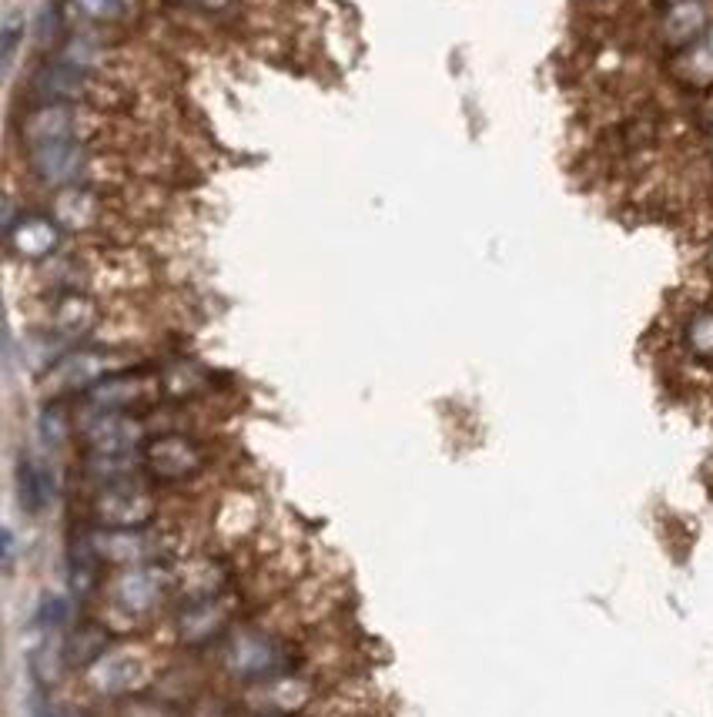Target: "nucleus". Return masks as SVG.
I'll list each match as a JSON object with an SVG mask.
<instances>
[{"label":"nucleus","mask_w":713,"mask_h":717,"mask_svg":"<svg viewBox=\"0 0 713 717\" xmlns=\"http://www.w3.org/2000/svg\"><path fill=\"white\" fill-rule=\"evenodd\" d=\"M114 117L107 111L78 107V104H34L21 117L24 148H51V145H97L107 137Z\"/></svg>","instance_id":"nucleus-1"},{"label":"nucleus","mask_w":713,"mask_h":717,"mask_svg":"<svg viewBox=\"0 0 713 717\" xmlns=\"http://www.w3.org/2000/svg\"><path fill=\"white\" fill-rule=\"evenodd\" d=\"M34 98L38 104H78L94 111H121L131 101V91L104 74H87L78 68H68L61 61L41 68L34 74Z\"/></svg>","instance_id":"nucleus-2"},{"label":"nucleus","mask_w":713,"mask_h":717,"mask_svg":"<svg viewBox=\"0 0 713 717\" xmlns=\"http://www.w3.org/2000/svg\"><path fill=\"white\" fill-rule=\"evenodd\" d=\"M87 513L91 523L101 530H141L155 523L158 503L155 493L141 480H121L97 486L87 503Z\"/></svg>","instance_id":"nucleus-3"},{"label":"nucleus","mask_w":713,"mask_h":717,"mask_svg":"<svg viewBox=\"0 0 713 717\" xmlns=\"http://www.w3.org/2000/svg\"><path fill=\"white\" fill-rule=\"evenodd\" d=\"M28 168L31 175L48 185V188H71V185H94L111 178L104 172V158L91 145H51V148H34L28 152Z\"/></svg>","instance_id":"nucleus-4"},{"label":"nucleus","mask_w":713,"mask_h":717,"mask_svg":"<svg viewBox=\"0 0 713 717\" xmlns=\"http://www.w3.org/2000/svg\"><path fill=\"white\" fill-rule=\"evenodd\" d=\"M172 587H178V581H175V573L168 566L141 563V566H124V573L111 584L107 594H111V607L117 614L145 617L168 597Z\"/></svg>","instance_id":"nucleus-5"},{"label":"nucleus","mask_w":713,"mask_h":717,"mask_svg":"<svg viewBox=\"0 0 713 717\" xmlns=\"http://www.w3.org/2000/svg\"><path fill=\"white\" fill-rule=\"evenodd\" d=\"M208 453L185 433H162L141 447V470L162 483H182L205 470Z\"/></svg>","instance_id":"nucleus-6"},{"label":"nucleus","mask_w":713,"mask_h":717,"mask_svg":"<svg viewBox=\"0 0 713 717\" xmlns=\"http://www.w3.org/2000/svg\"><path fill=\"white\" fill-rule=\"evenodd\" d=\"M285 644L271 634H261V631H245V634H235L225 647V667L241 677V680H268L275 674L285 670Z\"/></svg>","instance_id":"nucleus-7"},{"label":"nucleus","mask_w":713,"mask_h":717,"mask_svg":"<svg viewBox=\"0 0 713 717\" xmlns=\"http://www.w3.org/2000/svg\"><path fill=\"white\" fill-rule=\"evenodd\" d=\"M84 533H87V540H91L101 563H124V566L158 563L162 553H165V543H168L152 526H141V530H101V526H91Z\"/></svg>","instance_id":"nucleus-8"},{"label":"nucleus","mask_w":713,"mask_h":717,"mask_svg":"<svg viewBox=\"0 0 713 717\" xmlns=\"http://www.w3.org/2000/svg\"><path fill=\"white\" fill-rule=\"evenodd\" d=\"M87 453H141L145 447V422L131 412H91L81 426Z\"/></svg>","instance_id":"nucleus-9"},{"label":"nucleus","mask_w":713,"mask_h":717,"mask_svg":"<svg viewBox=\"0 0 713 717\" xmlns=\"http://www.w3.org/2000/svg\"><path fill=\"white\" fill-rule=\"evenodd\" d=\"M48 215L64 232H94L111 218V202L94 185H71V188H58L51 195Z\"/></svg>","instance_id":"nucleus-10"},{"label":"nucleus","mask_w":713,"mask_h":717,"mask_svg":"<svg viewBox=\"0 0 713 717\" xmlns=\"http://www.w3.org/2000/svg\"><path fill=\"white\" fill-rule=\"evenodd\" d=\"M155 396H162V379L134 376V372H114L91 386L84 392V402L91 412H131L134 406H145Z\"/></svg>","instance_id":"nucleus-11"},{"label":"nucleus","mask_w":713,"mask_h":717,"mask_svg":"<svg viewBox=\"0 0 713 717\" xmlns=\"http://www.w3.org/2000/svg\"><path fill=\"white\" fill-rule=\"evenodd\" d=\"M61 238H64V228L44 212H24L21 218L8 222V245L18 258H28V262H44L58 255Z\"/></svg>","instance_id":"nucleus-12"},{"label":"nucleus","mask_w":713,"mask_h":717,"mask_svg":"<svg viewBox=\"0 0 713 717\" xmlns=\"http://www.w3.org/2000/svg\"><path fill=\"white\" fill-rule=\"evenodd\" d=\"M114 366L117 359L107 356V352H97V349H74L68 356H61L51 369L54 382L61 389H71V392H87L91 386H97L101 379L114 376Z\"/></svg>","instance_id":"nucleus-13"},{"label":"nucleus","mask_w":713,"mask_h":717,"mask_svg":"<svg viewBox=\"0 0 713 717\" xmlns=\"http://www.w3.org/2000/svg\"><path fill=\"white\" fill-rule=\"evenodd\" d=\"M312 700V687L299 677H285L275 674L268 680H255L251 690V714H275V717H289L302 710Z\"/></svg>","instance_id":"nucleus-14"},{"label":"nucleus","mask_w":713,"mask_h":717,"mask_svg":"<svg viewBox=\"0 0 713 717\" xmlns=\"http://www.w3.org/2000/svg\"><path fill=\"white\" fill-rule=\"evenodd\" d=\"M231 601L225 594H215V597H198V601H188L178 614V634L185 644H208L215 641L228 617H231Z\"/></svg>","instance_id":"nucleus-15"},{"label":"nucleus","mask_w":713,"mask_h":717,"mask_svg":"<svg viewBox=\"0 0 713 717\" xmlns=\"http://www.w3.org/2000/svg\"><path fill=\"white\" fill-rule=\"evenodd\" d=\"M101 322V309L87 293H58L54 306H51V332L58 339H84L97 329Z\"/></svg>","instance_id":"nucleus-16"},{"label":"nucleus","mask_w":713,"mask_h":717,"mask_svg":"<svg viewBox=\"0 0 713 717\" xmlns=\"http://www.w3.org/2000/svg\"><path fill=\"white\" fill-rule=\"evenodd\" d=\"M91 677L101 690L107 694H127L141 684L145 677V660L127 654V651H117V654H104L94 667H91Z\"/></svg>","instance_id":"nucleus-17"},{"label":"nucleus","mask_w":713,"mask_h":717,"mask_svg":"<svg viewBox=\"0 0 713 717\" xmlns=\"http://www.w3.org/2000/svg\"><path fill=\"white\" fill-rule=\"evenodd\" d=\"M663 34L676 51L700 41L706 34V11L700 0H673L663 18Z\"/></svg>","instance_id":"nucleus-18"},{"label":"nucleus","mask_w":713,"mask_h":717,"mask_svg":"<svg viewBox=\"0 0 713 717\" xmlns=\"http://www.w3.org/2000/svg\"><path fill=\"white\" fill-rule=\"evenodd\" d=\"M18 496L28 513H41L51 500V470L28 453H21L18 460Z\"/></svg>","instance_id":"nucleus-19"},{"label":"nucleus","mask_w":713,"mask_h":717,"mask_svg":"<svg viewBox=\"0 0 713 717\" xmlns=\"http://www.w3.org/2000/svg\"><path fill=\"white\" fill-rule=\"evenodd\" d=\"M107 631L97 624H84L78 627L71 637H64V654L71 667H94L104 654H107Z\"/></svg>","instance_id":"nucleus-20"},{"label":"nucleus","mask_w":713,"mask_h":717,"mask_svg":"<svg viewBox=\"0 0 713 717\" xmlns=\"http://www.w3.org/2000/svg\"><path fill=\"white\" fill-rule=\"evenodd\" d=\"M673 68L686 84H713V31L683 48Z\"/></svg>","instance_id":"nucleus-21"},{"label":"nucleus","mask_w":713,"mask_h":717,"mask_svg":"<svg viewBox=\"0 0 713 717\" xmlns=\"http://www.w3.org/2000/svg\"><path fill=\"white\" fill-rule=\"evenodd\" d=\"M158 379H162V392L175 396V399H188L198 389H205V372L198 366H192V362H175Z\"/></svg>","instance_id":"nucleus-22"},{"label":"nucleus","mask_w":713,"mask_h":717,"mask_svg":"<svg viewBox=\"0 0 713 717\" xmlns=\"http://www.w3.org/2000/svg\"><path fill=\"white\" fill-rule=\"evenodd\" d=\"M68 624H71V604H68V597L48 594V597L38 604L34 631H41V637H54V634H64Z\"/></svg>","instance_id":"nucleus-23"},{"label":"nucleus","mask_w":713,"mask_h":717,"mask_svg":"<svg viewBox=\"0 0 713 717\" xmlns=\"http://www.w3.org/2000/svg\"><path fill=\"white\" fill-rule=\"evenodd\" d=\"M71 11L91 24H117L124 18V0H68Z\"/></svg>","instance_id":"nucleus-24"},{"label":"nucleus","mask_w":713,"mask_h":717,"mask_svg":"<svg viewBox=\"0 0 713 717\" xmlns=\"http://www.w3.org/2000/svg\"><path fill=\"white\" fill-rule=\"evenodd\" d=\"M68 433H71V422H68L64 406H61V402H51V406L44 409V416H41V440H44L48 447H61V443L68 440Z\"/></svg>","instance_id":"nucleus-25"},{"label":"nucleus","mask_w":713,"mask_h":717,"mask_svg":"<svg viewBox=\"0 0 713 717\" xmlns=\"http://www.w3.org/2000/svg\"><path fill=\"white\" fill-rule=\"evenodd\" d=\"M686 342L696 356H713V309H703L690 319Z\"/></svg>","instance_id":"nucleus-26"},{"label":"nucleus","mask_w":713,"mask_h":717,"mask_svg":"<svg viewBox=\"0 0 713 717\" xmlns=\"http://www.w3.org/2000/svg\"><path fill=\"white\" fill-rule=\"evenodd\" d=\"M21 34H24L21 18H8V24H4V41H0V54H4V64H11V58H14L18 44H21Z\"/></svg>","instance_id":"nucleus-27"},{"label":"nucleus","mask_w":713,"mask_h":717,"mask_svg":"<svg viewBox=\"0 0 713 717\" xmlns=\"http://www.w3.org/2000/svg\"><path fill=\"white\" fill-rule=\"evenodd\" d=\"M172 4H182V8H192V11H205V14H225V11H231L235 0H172Z\"/></svg>","instance_id":"nucleus-28"},{"label":"nucleus","mask_w":713,"mask_h":717,"mask_svg":"<svg viewBox=\"0 0 713 717\" xmlns=\"http://www.w3.org/2000/svg\"><path fill=\"white\" fill-rule=\"evenodd\" d=\"M131 717H168V714H165V707H152V704H137V707L131 710Z\"/></svg>","instance_id":"nucleus-29"},{"label":"nucleus","mask_w":713,"mask_h":717,"mask_svg":"<svg viewBox=\"0 0 713 717\" xmlns=\"http://www.w3.org/2000/svg\"><path fill=\"white\" fill-rule=\"evenodd\" d=\"M4 563H8V570L14 563V533L11 530H4Z\"/></svg>","instance_id":"nucleus-30"},{"label":"nucleus","mask_w":713,"mask_h":717,"mask_svg":"<svg viewBox=\"0 0 713 717\" xmlns=\"http://www.w3.org/2000/svg\"><path fill=\"white\" fill-rule=\"evenodd\" d=\"M251 717H275V714H251Z\"/></svg>","instance_id":"nucleus-31"},{"label":"nucleus","mask_w":713,"mask_h":717,"mask_svg":"<svg viewBox=\"0 0 713 717\" xmlns=\"http://www.w3.org/2000/svg\"><path fill=\"white\" fill-rule=\"evenodd\" d=\"M710 272H713V248H710Z\"/></svg>","instance_id":"nucleus-32"}]
</instances>
